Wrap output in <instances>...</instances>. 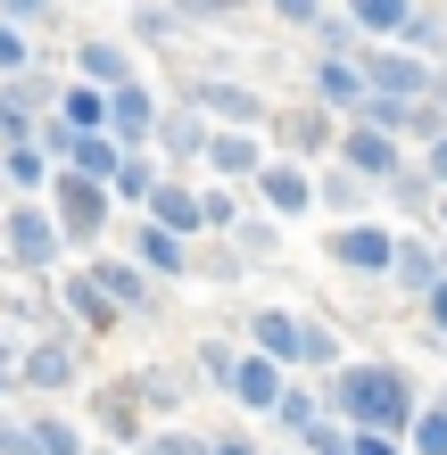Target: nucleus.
Returning a JSON list of instances; mask_svg holds the SVG:
<instances>
[{"instance_id": "f257e3e1", "label": "nucleus", "mask_w": 447, "mask_h": 455, "mask_svg": "<svg viewBox=\"0 0 447 455\" xmlns=\"http://www.w3.org/2000/svg\"><path fill=\"white\" fill-rule=\"evenodd\" d=\"M323 414H339L348 431H389V439H406V422L423 414V389H414V372L406 364H389V356H364V364H339L323 372Z\"/></svg>"}, {"instance_id": "f03ea898", "label": "nucleus", "mask_w": 447, "mask_h": 455, "mask_svg": "<svg viewBox=\"0 0 447 455\" xmlns=\"http://www.w3.org/2000/svg\"><path fill=\"white\" fill-rule=\"evenodd\" d=\"M42 207L59 216V232H67V249H100L108 240V216H116V199H108V182H84V174H50V191H42Z\"/></svg>"}, {"instance_id": "7ed1b4c3", "label": "nucleus", "mask_w": 447, "mask_h": 455, "mask_svg": "<svg viewBox=\"0 0 447 455\" xmlns=\"http://www.w3.org/2000/svg\"><path fill=\"white\" fill-rule=\"evenodd\" d=\"M182 108H199L216 132H266L274 124L266 92L241 84V75H191V84H182Z\"/></svg>"}, {"instance_id": "20e7f679", "label": "nucleus", "mask_w": 447, "mask_h": 455, "mask_svg": "<svg viewBox=\"0 0 447 455\" xmlns=\"http://www.w3.org/2000/svg\"><path fill=\"white\" fill-rule=\"evenodd\" d=\"M0 249H9L17 274H50V265L67 257V232H59V216H50L42 199H17L9 216H0Z\"/></svg>"}, {"instance_id": "39448f33", "label": "nucleus", "mask_w": 447, "mask_h": 455, "mask_svg": "<svg viewBox=\"0 0 447 455\" xmlns=\"http://www.w3.org/2000/svg\"><path fill=\"white\" fill-rule=\"evenodd\" d=\"M59 75H50V67H25V75H0V149H9V141H34V124L50 116V108H59Z\"/></svg>"}, {"instance_id": "423d86ee", "label": "nucleus", "mask_w": 447, "mask_h": 455, "mask_svg": "<svg viewBox=\"0 0 447 455\" xmlns=\"http://www.w3.org/2000/svg\"><path fill=\"white\" fill-rule=\"evenodd\" d=\"M84 356H92V347L75 339V331H59V339H25V347H17V389L59 397V389L84 381Z\"/></svg>"}, {"instance_id": "0eeeda50", "label": "nucleus", "mask_w": 447, "mask_h": 455, "mask_svg": "<svg viewBox=\"0 0 447 455\" xmlns=\"http://www.w3.org/2000/svg\"><path fill=\"white\" fill-rule=\"evenodd\" d=\"M339 124H348V116H331V108H315V100H299L291 116H274V124H266V141H274V157L323 166V157L339 149Z\"/></svg>"}, {"instance_id": "6e6552de", "label": "nucleus", "mask_w": 447, "mask_h": 455, "mask_svg": "<svg viewBox=\"0 0 447 455\" xmlns=\"http://www.w3.org/2000/svg\"><path fill=\"white\" fill-rule=\"evenodd\" d=\"M323 257L339 265V274H364V282H389V265H398V232L389 224H331V240H323Z\"/></svg>"}, {"instance_id": "1a4fd4ad", "label": "nucleus", "mask_w": 447, "mask_h": 455, "mask_svg": "<svg viewBox=\"0 0 447 455\" xmlns=\"http://www.w3.org/2000/svg\"><path fill=\"white\" fill-rule=\"evenodd\" d=\"M356 75H364V92H381V100H431V75L423 59H406L398 42H364L356 50Z\"/></svg>"}, {"instance_id": "9d476101", "label": "nucleus", "mask_w": 447, "mask_h": 455, "mask_svg": "<svg viewBox=\"0 0 447 455\" xmlns=\"http://www.w3.org/2000/svg\"><path fill=\"white\" fill-rule=\"evenodd\" d=\"M331 157H339L356 182H373V191L406 174V141H389V132H373V124H339V149H331Z\"/></svg>"}, {"instance_id": "9b49d317", "label": "nucleus", "mask_w": 447, "mask_h": 455, "mask_svg": "<svg viewBox=\"0 0 447 455\" xmlns=\"http://www.w3.org/2000/svg\"><path fill=\"white\" fill-rule=\"evenodd\" d=\"M59 315H67V331L84 339V347H92V339H108V331L124 323V315L108 307V290L92 282V265H75V274H59Z\"/></svg>"}, {"instance_id": "f8f14e48", "label": "nucleus", "mask_w": 447, "mask_h": 455, "mask_svg": "<svg viewBox=\"0 0 447 455\" xmlns=\"http://www.w3.org/2000/svg\"><path fill=\"white\" fill-rule=\"evenodd\" d=\"M249 199L266 207L274 224H291V216H315V166H299V157H266V174L249 182Z\"/></svg>"}, {"instance_id": "ddd939ff", "label": "nucleus", "mask_w": 447, "mask_h": 455, "mask_svg": "<svg viewBox=\"0 0 447 455\" xmlns=\"http://www.w3.org/2000/svg\"><path fill=\"white\" fill-rule=\"evenodd\" d=\"M266 157H274L266 132H216V141H207V157H199V174L224 182V191H249V182L266 174Z\"/></svg>"}, {"instance_id": "4468645a", "label": "nucleus", "mask_w": 447, "mask_h": 455, "mask_svg": "<svg viewBox=\"0 0 447 455\" xmlns=\"http://www.w3.org/2000/svg\"><path fill=\"white\" fill-rule=\"evenodd\" d=\"M207 141H216V124H207L199 108H182V100H166V116H157V141H149V157L166 174H182V166H199L207 157Z\"/></svg>"}, {"instance_id": "2eb2a0df", "label": "nucleus", "mask_w": 447, "mask_h": 455, "mask_svg": "<svg viewBox=\"0 0 447 455\" xmlns=\"http://www.w3.org/2000/svg\"><path fill=\"white\" fill-rule=\"evenodd\" d=\"M124 389H133V406L149 414V422H182V406H191V364H141V372H124Z\"/></svg>"}, {"instance_id": "dca6fc26", "label": "nucleus", "mask_w": 447, "mask_h": 455, "mask_svg": "<svg viewBox=\"0 0 447 455\" xmlns=\"http://www.w3.org/2000/svg\"><path fill=\"white\" fill-rule=\"evenodd\" d=\"M157 116H166V100H157L141 75L108 92V141H116V149H149V141H157Z\"/></svg>"}, {"instance_id": "f3484780", "label": "nucleus", "mask_w": 447, "mask_h": 455, "mask_svg": "<svg viewBox=\"0 0 447 455\" xmlns=\"http://www.w3.org/2000/svg\"><path fill=\"white\" fill-rule=\"evenodd\" d=\"M0 455H92V439L75 431L67 414H50V406H42V414H25V422L9 414V431H0Z\"/></svg>"}, {"instance_id": "a211bd4d", "label": "nucleus", "mask_w": 447, "mask_h": 455, "mask_svg": "<svg viewBox=\"0 0 447 455\" xmlns=\"http://www.w3.org/2000/svg\"><path fill=\"white\" fill-rule=\"evenodd\" d=\"M92 282L108 290V307L124 315V323H141V315H157V299H166V290H157V282L141 274L133 257H92Z\"/></svg>"}, {"instance_id": "6ab92c4d", "label": "nucleus", "mask_w": 447, "mask_h": 455, "mask_svg": "<svg viewBox=\"0 0 447 455\" xmlns=\"http://www.w3.org/2000/svg\"><path fill=\"white\" fill-rule=\"evenodd\" d=\"M92 431H100V447H124V455H133L149 439V414L133 406V389H124V381H100L92 389Z\"/></svg>"}, {"instance_id": "aec40b11", "label": "nucleus", "mask_w": 447, "mask_h": 455, "mask_svg": "<svg viewBox=\"0 0 447 455\" xmlns=\"http://www.w3.org/2000/svg\"><path fill=\"white\" fill-rule=\"evenodd\" d=\"M124 257H133V265H141V274H149L157 290H166V282H182V274H191V240H174L166 224H149V216L133 224V240H124Z\"/></svg>"}, {"instance_id": "412c9836", "label": "nucleus", "mask_w": 447, "mask_h": 455, "mask_svg": "<svg viewBox=\"0 0 447 455\" xmlns=\"http://www.w3.org/2000/svg\"><path fill=\"white\" fill-rule=\"evenodd\" d=\"M241 347L274 356L282 372H299V307H249L241 315Z\"/></svg>"}, {"instance_id": "4be33fe9", "label": "nucleus", "mask_w": 447, "mask_h": 455, "mask_svg": "<svg viewBox=\"0 0 447 455\" xmlns=\"http://www.w3.org/2000/svg\"><path fill=\"white\" fill-rule=\"evenodd\" d=\"M373 182H356L348 166H339V157H323V166H315V207H323V216L331 224H364V216H373Z\"/></svg>"}, {"instance_id": "5701e85b", "label": "nucleus", "mask_w": 447, "mask_h": 455, "mask_svg": "<svg viewBox=\"0 0 447 455\" xmlns=\"http://www.w3.org/2000/svg\"><path fill=\"white\" fill-rule=\"evenodd\" d=\"M141 216H149V224H166L174 240H207V216H199V182H191V174H166V182L149 191V207H141Z\"/></svg>"}, {"instance_id": "b1692460", "label": "nucleus", "mask_w": 447, "mask_h": 455, "mask_svg": "<svg viewBox=\"0 0 447 455\" xmlns=\"http://www.w3.org/2000/svg\"><path fill=\"white\" fill-rule=\"evenodd\" d=\"M75 84H92V92L133 84V50L108 42V34H84V42H75Z\"/></svg>"}, {"instance_id": "393cba45", "label": "nucleus", "mask_w": 447, "mask_h": 455, "mask_svg": "<svg viewBox=\"0 0 447 455\" xmlns=\"http://www.w3.org/2000/svg\"><path fill=\"white\" fill-rule=\"evenodd\" d=\"M282 389H291V372H282L274 356H257V347H241V381H232V406L241 414H274Z\"/></svg>"}, {"instance_id": "a878e982", "label": "nucleus", "mask_w": 447, "mask_h": 455, "mask_svg": "<svg viewBox=\"0 0 447 455\" xmlns=\"http://www.w3.org/2000/svg\"><path fill=\"white\" fill-rule=\"evenodd\" d=\"M307 100H315V108H331V116H356V100H364L356 59H315L307 67Z\"/></svg>"}, {"instance_id": "bb28decb", "label": "nucleus", "mask_w": 447, "mask_h": 455, "mask_svg": "<svg viewBox=\"0 0 447 455\" xmlns=\"http://www.w3.org/2000/svg\"><path fill=\"white\" fill-rule=\"evenodd\" d=\"M431 282H439V240L398 232V265H389V290H406V299L423 307V299H431Z\"/></svg>"}, {"instance_id": "cd10ccee", "label": "nucleus", "mask_w": 447, "mask_h": 455, "mask_svg": "<svg viewBox=\"0 0 447 455\" xmlns=\"http://www.w3.org/2000/svg\"><path fill=\"white\" fill-rule=\"evenodd\" d=\"M224 249H241V265H274V257H282V224L266 216V207H249V199H241V216H232Z\"/></svg>"}, {"instance_id": "c85d7f7f", "label": "nucleus", "mask_w": 447, "mask_h": 455, "mask_svg": "<svg viewBox=\"0 0 447 455\" xmlns=\"http://www.w3.org/2000/svg\"><path fill=\"white\" fill-rule=\"evenodd\" d=\"M50 174H59V166H50V157H42L34 141H9V149H0V191L42 199V191H50Z\"/></svg>"}, {"instance_id": "c756f323", "label": "nucleus", "mask_w": 447, "mask_h": 455, "mask_svg": "<svg viewBox=\"0 0 447 455\" xmlns=\"http://www.w3.org/2000/svg\"><path fill=\"white\" fill-rule=\"evenodd\" d=\"M182 364H191V381H199V389L232 397V381H241V339H199Z\"/></svg>"}, {"instance_id": "7c9ffc66", "label": "nucleus", "mask_w": 447, "mask_h": 455, "mask_svg": "<svg viewBox=\"0 0 447 455\" xmlns=\"http://www.w3.org/2000/svg\"><path fill=\"white\" fill-rule=\"evenodd\" d=\"M266 422L282 431V447H299L315 422H323V389H315V381H291V389H282V406H274Z\"/></svg>"}, {"instance_id": "2f4dec72", "label": "nucleus", "mask_w": 447, "mask_h": 455, "mask_svg": "<svg viewBox=\"0 0 447 455\" xmlns=\"http://www.w3.org/2000/svg\"><path fill=\"white\" fill-rule=\"evenodd\" d=\"M339 17L356 25V42H398V25L414 17V0H339Z\"/></svg>"}, {"instance_id": "473e14b6", "label": "nucleus", "mask_w": 447, "mask_h": 455, "mask_svg": "<svg viewBox=\"0 0 447 455\" xmlns=\"http://www.w3.org/2000/svg\"><path fill=\"white\" fill-rule=\"evenodd\" d=\"M157 182H166V166H157L149 149H124V166H116V182H108V199H116V207H149Z\"/></svg>"}, {"instance_id": "72a5a7b5", "label": "nucleus", "mask_w": 447, "mask_h": 455, "mask_svg": "<svg viewBox=\"0 0 447 455\" xmlns=\"http://www.w3.org/2000/svg\"><path fill=\"white\" fill-rule=\"evenodd\" d=\"M348 356H339V331L323 323V315H299V372H315V381H323V372H339Z\"/></svg>"}, {"instance_id": "f704fd0d", "label": "nucleus", "mask_w": 447, "mask_h": 455, "mask_svg": "<svg viewBox=\"0 0 447 455\" xmlns=\"http://www.w3.org/2000/svg\"><path fill=\"white\" fill-rule=\"evenodd\" d=\"M398 50H406V59H423V67H439V50H447V17L414 0V17L398 25Z\"/></svg>"}, {"instance_id": "c9c22d12", "label": "nucleus", "mask_w": 447, "mask_h": 455, "mask_svg": "<svg viewBox=\"0 0 447 455\" xmlns=\"http://www.w3.org/2000/svg\"><path fill=\"white\" fill-rule=\"evenodd\" d=\"M124 166V149L108 141V132H75V157H67V174H84V182H116Z\"/></svg>"}, {"instance_id": "e433bc0d", "label": "nucleus", "mask_w": 447, "mask_h": 455, "mask_svg": "<svg viewBox=\"0 0 447 455\" xmlns=\"http://www.w3.org/2000/svg\"><path fill=\"white\" fill-rule=\"evenodd\" d=\"M59 124H75V132H108V92L67 84V92H59Z\"/></svg>"}, {"instance_id": "4c0bfd02", "label": "nucleus", "mask_w": 447, "mask_h": 455, "mask_svg": "<svg viewBox=\"0 0 447 455\" xmlns=\"http://www.w3.org/2000/svg\"><path fill=\"white\" fill-rule=\"evenodd\" d=\"M381 199L398 207V216H431V207H439V191H431V174L414 166V157H406V174H398V182H381Z\"/></svg>"}, {"instance_id": "58836bf2", "label": "nucleus", "mask_w": 447, "mask_h": 455, "mask_svg": "<svg viewBox=\"0 0 447 455\" xmlns=\"http://www.w3.org/2000/svg\"><path fill=\"white\" fill-rule=\"evenodd\" d=\"M307 42H315V59H356V50H364V42H356V25L339 17V9L315 17V25H307Z\"/></svg>"}, {"instance_id": "ea45409f", "label": "nucleus", "mask_w": 447, "mask_h": 455, "mask_svg": "<svg viewBox=\"0 0 447 455\" xmlns=\"http://www.w3.org/2000/svg\"><path fill=\"white\" fill-rule=\"evenodd\" d=\"M133 455H207V431H191V422H149V439Z\"/></svg>"}, {"instance_id": "a19ab883", "label": "nucleus", "mask_w": 447, "mask_h": 455, "mask_svg": "<svg viewBox=\"0 0 447 455\" xmlns=\"http://www.w3.org/2000/svg\"><path fill=\"white\" fill-rule=\"evenodd\" d=\"M406 455H447V406L423 397V414L406 422Z\"/></svg>"}, {"instance_id": "79ce46f5", "label": "nucleus", "mask_w": 447, "mask_h": 455, "mask_svg": "<svg viewBox=\"0 0 447 455\" xmlns=\"http://www.w3.org/2000/svg\"><path fill=\"white\" fill-rule=\"evenodd\" d=\"M166 9H174L182 25H232V17H249L257 0H166Z\"/></svg>"}, {"instance_id": "37998d69", "label": "nucleus", "mask_w": 447, "mask_h": 455, "mask_svg": "<svg viewBox=\"0 0 447 455\" xmlns=\"http://www.w3.org/2000/svg\"><path fill=\"white\" fill-rule=\"evenodd\" d=\"M199 216H207V232H232V216H241V191H224V182H199Z\"/></svg>"}, {"instance_id": "c03bdc74", "label": "nucleus", "mask_w": 447, "mask_h": 455, "mask_svg": "<svg viewBox=\"0 0 447 455\" xmlns=\"http://www.w3.org/2000/svg\"><path fill=\"white\" fill-rule=\"evenodd\" d=\"M182 34V17L166 9V0H141V9H133V42H174Z\"/></svg>"}, {"instance_id": "a18cd8bd", "label": "nucleus", "mask_w": 447, "mask_h": 455, "mask_svg": "<svg viewBox=\"0 0 447 455\" xmlns=\"http://www.w3.org/2000/svg\"><path fill=\"white\" fill-rule=\"evenodd\" d=\"M25 67H42V50H34V34H17V25L0 17V75H25Z\"/></svg>"}, {"instance_id": "49530a36", "label": "nucleus", "mask_w": 447, "mask_h": 455, "mask_svg": "<svg viewBox=\"0 0 447 455\" xmlns=\"http://www.w3.org/2000/svg\"><path fill=\"white\" fill-rule=\"evenodd\" d=\"M291 455H348V422H339V414H323V422H315V431H307Z\"/></svg>"}, {"instance_id": "de8ad7c7", "label": "nucleus", "mask_w": 447, "mask_h": 455, "mask_svg": "<svg viewBox=\"0 0 447 455\" xmlns=\"http://www.w3.org/2000/svg\"><path fill=\"white\" fill-rule=\"evenodd\" d=\"M0 17H9L17 34H34V25H50V17H59V0H0Z\"/></svg>"}, {"instance_id": "09e8293b", "label": "nucleus", "mask_w": 447, "mask_h": 455, "mask_svg": "<svg viewBox=\"0 0 447 455\" xmlns=\"http://www.w3.org/2000/svg\"><path fill=\"white\" fill-rule=\"evenodd\" d=\"M266 9H274L282 25H299V34H307V25H315V17H323V9H331V0H266Z\"/></svg>"}, {"instance_id": "8fccbe9b", "label": "nucleus", "mask_w": 447, "mask_h": 455, "mask_svg": "<svg viewBox=\"0 0 447 455\" xmlns=\"http://www.w3.org/2000/svg\"><path fill=\"white\" fill-rule=\"evenodd\" d=\"M9 397H17V331L0 323V406H9Z\"/></svg>"}, {"instance_id": "3c124183", "label": "nucleus", "mask_w": 447, "mask_h": 455, "mask_svg": "<svg viewBox=\"0 0 447 455\" xmlns=\"http://www.w3.org/2000/svg\"><path fill=\"white\" fill-rule=\"evenodd\" d=\"M348 455H406V439H389V431H348Z\"/></svg>"}, {"instance_id": "603ef678", "label": "nucleus", "mask_w": 447, "mask_h": 455, "mask_svg": "<svg viewBox=\"0 0 447 455\" xmlns=\"http://www.w3.org/2000/svg\"><path fill=\"white\" fill-rule=\"evenodd\" d=\"M423 323H431V339H447V274L431 282V299H423Z\"/></svg>"}, {"instance_id": "864d4df0", "label": "nucleus", "mask_w": 447, "mask_h": 455, "mask_svg": "<svg viewBox=\"0 0 447 455\" xmlns=\"http://www.w3.org/2000/svg\"><path fill=\"white\" fill-rule=\"evenodd\" d=\"M423 174H431V191H447V132H439V141H423Z\"/></svg>"}, {"instance_id": "5fc2aeb1", "label": "nucleus", "mask_w": 447, "mask_h": 455, "mask_svg": "<svg viewBox=\"0 0 447 455\" xmlns=\"http://www.w3.org/2000/svg\"><path fill=\"white\" fill-rule=\"evenodd\" d=\"M207 455H266V447H257L249 431H216V439H207Z\"/></svg>"}, {"instance_id": "6e6d98bb", "label": "nucleus", "mask_w": 447, "mask_h": 455, "mask_svg": "<svg viewBox=\"0 0 447 455\" xmlns=\"http://www.w3.org/2000/svg\"><path fill=\"white\" fill-rule=\"evenodd\" d=\"M431 224H439V232H447V191H439V207H431Z\"/></svg>"}, {"instance_id": "4d7b16f0", "label": "nucleus", "mask_w": 447, "mask_h": 455, "mask_svg": "<svg viewBox=\"0 0 447 455\" xmlns=\"http://www.w3.org/2000/svg\"><path fill=\"white\" fill-rule=\"evenodd\" d=\"M439 274H447V232H439Z\"/></svg>"}, {"instance_id": "13d9d810", "label": "nucleus", "mask_w": 447, "mask_h": 455, "mask_svg": "<svg viewBox=\"0 0 447 455\" xmlns=\"http://www.w3.org/2000/svg\"><path fill=\"white\" fill-rule=\"evenodd\" d=\"M92 455H124V447H92Z\"/></svg>"}, {"instance_id": "bf43d9fd", "label": "nucleus", "mask_w": 447, "mask_h": 455, "mask_svg": "<svg viewBox=\"0 0 447 455\" xmlns=\"http://www.w3.org/2000/svg\"><path fill=\"white\" fill-rule=\"evenodd\" d=\"M266 455H291V447H266Z\"/></svg>"}, {"instance_id": "052dcab7", "label": "nucleus", "mask_w": 447, "mask_h": 455, "mask_svg": "<svg viewBox=\"0 0 447 455\" xmlns=\"http://www.w3.org/2000/svg\"><path fill=\"white\" fill-rule=\"evenodd\" d=\"M0 431H9V414H0Z\"/></svg>"}]
</instances>
